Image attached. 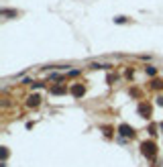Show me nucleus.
<instances>
[{"mask_svg": "<svg viewBox=\"0 0 163 167\" xmlns=\"http://www.w3.org/2000/svg\"><path fill=\"white\" fill-rule=\"evenodd\" d=\"M120 130H122V134H124V137H128V134H133V130L128 132V126H120Z\"/></svg>", "mask_w": 163, "mask_h": 167, "instance_id": "f257e3e1", "label": "nucleus"}, {"mask_svg": "<svg viewBox=\"0 0 163 167\" xmlns=\"http://www.w3.org/2000/svg\"><path fill=\"white\" fill-rule=\"evenodd\" d=\"M147 74H149V76H155L157 69H155V67H147Z\"/></svg>", "mask_w": 163, "mask_h": 167, "instance_id": "f03ea898", "label": "nucleus"}]
</instances>
